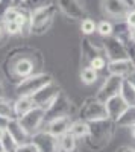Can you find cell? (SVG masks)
Masks as SVG:
<instances>
[{"label":"cell","instance_id":"cell-1","mask_svg":"<svg viewBox=\"0 0 135 152\" xmlns=\"http://www.w3.org/2000/svg\"><path fill=\"white\" fill-rule=\"evenodd\" d=\"M88 123H90V134L85 138V142H87L90 149L100 151L112 138L115 122L111 119H102V120H94Z\"/></svg>","mask_w":135,"mask_h":152},{"label":"cell","instance_id":"cell-2","mask_svg":"<svg viewBox=\"0 0 135 152\" xmlns=\"http://www.w3.org/2000/svg\"><path fill=\"white\" fill-rule=\"evenodd\" d=\"M58 6L55 3H50L44 8H40L33 12H30V34L43 35L50 29Z\"/></svg>","mask_w":135,"mask_h":152},{"label":"cell","instance_id":"cell-3","mask_svg":"<svg viewBox=\"0 0 135 152\" xmlns=\"http://www.w3.org/2000/svg\"><path fill=\"white\" fill-rule=\"evenodd\" d=\"M52 81H53V78L49 73H33L29 78L21 79L17 84L15 90H17L18 96H30L32 97L35 93H38L41 88L49 85Z\"/></svg>","mask_w":135,"mask_h":152},{"label":"cell","instance_id":"cell-4","mask_svg":"<svg viewBox=\"0 0 135 152\" xmlns=\"http://www.w3.org/2000/svg\"><path fill=\"white\" fill-rule=\"evenodd\" d=\"M79 119H82L85 122H94V120L108 119V113H106L105 104L100 102L97 97L87 99L85 104H82V107L79 110Z\"/></svg>","mask_w":135,"mask_h":152},{"label":"cell","instance_id":"cell-5","mask_svg":"<svg viewBox=\"0 0 135 152\" xmlns=\"http://www.w3.org/2000/svg\"><path fill=\"white\" fill-rule=\"evenodd\" d=\"M103 52L108 58V61H118V59H128L131 58L129 50L125 44V41L117 35L106 37L103 40Z\"/></svg>","mask_w":135,"mask_h":152},{"label":"cell","instance_id":"cell-6","mask_svg":"<svg viewBox=\"0 0 135 152\" xmlns=\"http://www.w3.org/2000/svg\"><path fill=\"white\" fill-rule=\"evenodd\" d=\"M18 120H20L21 126L24 128V131L29 134V137H33L35 134L43 131L41 126L46 122V111L40 107H35L26 114V116H23Z\"/></svg>","mask_w":135,"mask_h":152},{"label":"cell","instance_id":"cell-7","mask_svg":"<svg viewBox=\"0 0 135 152\" xmlns=\"http://www.w3.org/2000/svg\"><path fill=\"white\" fill-rule=\"evenodd\" d=\"M123 81L125 78H121V76H117V75H109L108 78L105 79L103 85L100 87V90L97 91L96 97L100 100V102L106 104L109 99H112L115 96L120 94L121 91V85H123Z\"/></svg>","mask_w":135,"mask_h":152},{"label":"cell","instance_id":"cell-8","mask_svg":"<svg viewBox=\"0 0 135 152\" xmlns=\"http://www.w3.org/2000/svg\"><path fill=\"white\" fill-rule=\"evenodd\" d=\"M59 93H61L59 85L52 81L49 85H46L44 88H41L38 93H35L32 96V100H33L35 107H40V108H43L46 111L56 100V97L59 96Z\"/></svg>","mask_w":135,"mask_h":152},{"label":"cell","instance_id":"cell-9","mask_svg":"<svg viewBox=\"0 0 135 152\" xmlns=\"http://www.w3.org/2000/svg\"><path fill=\"white\" fill-rule=\"evenodd\" d=\"M26 52H28V50H26V49H23L21 55L17 56V58L14 59V62L11 64L12 72H14V75L17 76L20 81L29 78V76H32L33 72H35V69H36L35 61H33L30 56H28Z\"/></svg>","mask_w":135,"mask_h":152},{"label":"cell","instance_id":"cell-10","mask_svg":"<svg viewBox=\"0 0 135 152\" xmlns=\"http://www.w3.org/2000/svg\"><path fill=\"white\" fill-rule=\"evenodd\" d=\"M56 6L62 14L71 20H83L87 18V11L81 0H56Z\"/></svg>","mask_w":135,"mask_h":152},{"label":"cell","instance_id":"cell-11","mask_svg":"<svg viewBox=\"0 0 135 152\" xmlns=\"http://www.w3.org/2000/svg\"><path fill=\"white\" fill-rule=\"evenodd\" d=\"M62 116H71V102L68 97L61 91L56 97L55 102L46 110V120L55 119V117H62Z\"/></svg>","mask_w":135,"mask_h":152},{"label":"cell","instance_id":"cell-12","mask_svg":"<svg viewBox=\"0 0 135 152\" xmlns=\"http://www.w3.org/2000/svg\"><path fill=\"white\" fill-rule=\"evenodd\" d=\"M102 6L106 14L114 18H126L128 12L132 9L126 0H102Z\"/></svg>","mask_w":135,"mask_h":152},{"label":"cell","instance_id":"cell-13","mask_svg":"<svg viewBox=\"0 0 135 152\" xmlns=\"http://www.w3.org/2000/svg\"><path fill=\"white\" fill-rule=\"evenodd\" d=\"M71 122H73L71 116H62V117L50 119L46 125V132H49L55 138H59V137H62L64 134H67L70 131Z\"/></svg>","mask_w":135,"mask_h":152},{"label":"cell","instance_id":"cell-14","mask_svg":"<svg viewBox=\"0 0 135 152\" xmlns=\"http://www.w3.org/2000/svg\"><path fill=\"white\" fill-rule=\"evenodd\" d=\"M108 72L109 75H117L121 78H129L135 72V61L132 58L118 59V61H108Z\"/></svg>","mask_w":135,"mask_h":152},{"label":"cell","instance_id":"cell-15","mask_svg":"<svg viewBox=\"0 0 135 152\" xmlns=\"http://www.w3.org/2000/svg\"><path fill=\"white\" fill-rule=\"evenodd\" d=\"M32 138V142L38 148V152H59L58 148V138L52 137L46 131H40L38 134H35Z\"/></svg>","mask_w":135,"mask_h":152},{"label":"cell","instance_id":"cell-16","mask_svg":"<svg viewBox=\"0 0 135 152\" xmlns=\"http://www.w3.org/2000/svg\"><path fill=\"white\" fill-rule=\"evenodd\" d=\"M105 107H106V113H108V119H111L114 122H117L125 114V111L129 108V105L125 102L123 97H121L120 94L112 97V99H109L105 104Z\"/></svg>","mask_w":135,"mask_h":152},{"label":"cell","instance_id":"cell-17","mask_svg":"<svg viewBox=\"0 0 135 152\" xmlns=\"http://www.w3.org/2000/svg\"><path fill=\"white\" fill-rule=\"evenodd\" d=\"M6 132H9L14 140L18 143V145H23V143H28L29 142V134L24 131V128L21 126L20 120L18 119H11L8 120V125H6Z\"/></svg>","mask_w":135,"mask_h":152},{"label":"cell","instance_id":"cell-18","mask_svg":"<svg viewBox=\"0 0 135 152\" xmlns=\"http://www.w3.org/2000/svg\"><path fill=\"white\" fill-rule=\"evenodd\" d=\"M35 108V104L30 96H18L17 100H14V113H15V119H21L23 116Z\"/></svg>","mask_w":135,"mask_h":152},{"label":"cell","instance_id":"cell-19","mask_svg":"<svg viewBox=\"0 0 135 152\" xmlns=\"http://www.w3.org/2000/svg\"><path fill=\"white\" fill-rule=\"evenodd\" d=\"M59 152H78V138L70 131L58 138Z\"/></svg>","mask_w":135,"mask_h":152},{"label":"cell","instance_id":"cell-20","mask_svg":"<svg viewBox=\"0 0 135 152\" xmlns=\"http://www.w3.org/2000/svg\"><path fill=\"white\" fill-rule=\"evenodd\" d=\"M70 132L75 135L78 140H79V138H87L88 134H90V123L82 120V119L73 120L71 126H70Z\"/></svg>","mask_w":135,"mask_h":152},{"label":"cell","instance_id":"cell-21","mask_svg":"<svg viewBox=\"0 0 135 152\" xmlns=\"http://www.w3.org/2000/svg\"><path fill=\"white\" fill-rule=\"evenodd\" d=\"M82 53H83V59H87L90 64L91 59H94L96 56H100V49L96 44H93L88 38H83L82 40Z\"/></svg>","mask_w":135,"mask_h":152},{"label":"cell","instance_id":"cell-22","mask_svg":"<svg viewBox=\"0 0 135 152\" xmlns=\"http://www.w3.org/2000/svg\"><path fill=\"white\" fill-rule=\"evenodd\" d=\"M120 96L123 97V100L129 105V107H135V87L125 78L123 85H121V91Z\"/></svg>","mask_w":135,"mask_h":152},{"label":"cell","instance_id":"cell-23","mask_svg":"<svg viewBox=\"0 0 135 152\" xmlns=\"http://www.w3.org/2000/svg\"><path fill=\"white\" fill-rule=\"evenodd\" d=\"M0 117H5L8 120L15 119V113H14V102L8 100L6 97L0 96Z\"/></svg>","mask_w":135,"mask_h":152},{"label":"cell","instance_id":"cell-24","mask_svg":"<svg viewBox=\"0 0 135 152\" xmlns=\"http://www.w3.org/2000/svg\"><path fill=\"white\" fill-rule=\"evenodd\" d=\"M115 125L120 126V128H131V126H134L135 125V107H129L123 116L115 122Z\"/></svg>","mask_w":135,"mask_h":152},{"label":"cell","instance_id":"cell-25","mask_svg":"<svg viewBox=\"0 0 135 152\" xmlns=\"http://www.w3.org/2000/svg\"><path fill=\"white\" fill-rule=\"evenodd\" d=\"M50 3H53V0H24V2L20 5V8L28 11L30 14V12L40 9V8H44V6L50 5Z\"/></svg>","mask_w":135,"mask_h":152},{"label":"cell","instance_id":"cell-26","mask_svg":"<svg viewBox=\"0 0 135 152\" xmlns=\"http://www.w3.org/2000/svg\"><path fill=\"white\" fill-rule=\"evenodd\" d=\"M99 72H96L93 67H90V66H87V67H83L82 69V72H81V81L83 82V84H87V85H91V84H94L96 81H97V75Z\"/></svg>","mask_w":135,"mask_h":152},{"label":"cell","instance_id":"cell-27","mask_svg":"<svg viewBox=\"0 0 135 152\" xmlns=\"http://www.w3.org/2000/svg\"><path fill=\"white\" fill-rule=\"evenodd\" d=\"M2 146H3V152H15L20 145L14 140V137L9 132H5V135L2 137Z\"/></svg>","mask_w":135,"mask_h":152},{"label":"cell","instance_id":"cell-28","mask_svg":"<svg viewBox=\"0 0 135 152\" xmlns=\"http://www.w3.org/2000/svg\"><path fill=\"white\" fill-rule=\"evenodd\" d=\"M97 32H99V35L103 37V38L114 35V26H112V23L108 21V20H102L100 23H97Z\"/></svg>","mask_w":135,"mask_h":152},{"label":"cell","instance_id":"cell-29","mask_svg":"<svg viewBox=\"0 0 135 152\" xmlns=\"http://www.w3.org/2000/svg\"><path fill=\"white\" fill-rule=\"evenodd\" d=\"M81 31H82L83 35H91V34L97 32V23H96L94 20L88 18V17L83 18V20L81 21Z\"/></svg>","mask_w":135,"mask_h":152},{"label":"cell","instance_id":"cell-30","mask_svg":"<svg viewBox=\"0 0 135 152\" xmlns=\"http://www.w3.org/2000/svg\"><path fill=\"white\" fill-rule=\"evenodd\" d=\"M3 23V31L6 35H18L21 34V28L15 21H2Z\"/></svg>","mask_w":135,"mask_h":152},{"label":"cell","instance_id":"cell-31","mask_svg":"<svg viewBox=\"0 0 135 152\" xmlns=\"http://www.w3.org/2000/svg\"><path fill=\"white\" fill-rule=\"evenodd\" d=\"M90 67H93L96 72H100V70H103L106 66H108V62H106V59H105V56H96L94 59H91L90 61V64H88Z\"/></svg>","mask_w":135,"mask_h":152},{"label":"cell","instance_id":"cell-32","mask_svg":"<svg viewBox=\"0 0 135 152\" xmlns=\"http://www.w3.org/2000/svg\"><path fill=\"white\" fill-rule=\"evenodd\" d=\"M18 12H20V8L18 6H12L11 9L6 11V14L2 17V21H15Z\"/></svg>","mask_w":135,"mask_h":152},{"label":"cell","instance_id":"cell-33","mask_svg":"<svg viewBox=\"0 0 135 152\" xmlns=\"http://www.w3.org/2000/svg\"><path fill=\"white\" fill-rule=\"evenodd\" d=\"M15 152H38V148H36V145L30 140V142H28V143L20 145Z\"/></svg>","mask_w":135,"mask_h":152},{"label":"cell","instance_id":"cell-34","mask_svg":"<svg viewBox=\"0 0 135 152\" xmlns=\"http://www.w3.org/2000/svg\"><path fill=\"white\" fill-rule=\"evenodd\" d=\"M12 6H15L14 0H0V20H2V17L6 14V11L11 9Z\"/></svg>","mask_w":135,"mask_h":152},{"label":"cell","instance_id":"cell-35","mask_svg":"<svg viewBox=\"0 0 135 152\" xmlns=\"http://www.w3.org/2000/svg\"><path fill=\"white\" fill-rule=\"evenodd\" d=\"M125 23L129 29H135V9H131L125 18Z\"/></svg>","mask_w":135,"mask_h":152},{"label":"cell","instance_id":"cell-36","mask_svg":"<svg viewBox=\"0 0 135 152\" xmlns=\"http://www.w3.org/2000/svg\"><path fill=\"white\" fill-rule=\"evenodd\" d=\"M128 40L135 44V29H129V32H128Z\"/></svg>","mask_w":135,"mask_h":152},{"label":"cell","instance_id":"cell-37","mask_svg":"<svg viewBox=\"0 0 135 152\" xmlns=\"http://www.w3.org/2000/svg\"><path fill=\"white\" fill-rule=\"evenodd\" d=\"M117 152H135V148H131V146H121L117 149Z\"/></svg>","mask_w":135,"mask_h":152},{"label":"cell","instance_id":"cell-38","mask_svg":"<svg viewBox=\"0 0 135 152\" xmlns=\"http://www.w3.org/2000/svg\"><path fill=\"white\" fill-rule=\"evenodd\" d=\"M6 125H8V119H5V117H0V128L6 129Z\"/></svg>","mask_w":135,"mask_h":152},{"label":"cell","instance_id":"cell-39","mask_svg":"<svg viewBox=\"0 0 135 152\" xmlns=\"http://www.w3.org/2000/svg\"><path fill=\"white\" fill-rule=\"evenodd\" d=\"M126 79H128V81H129V82H131L134 87H135V72H134V73L129 76V78H126Z\"/></svg>","mask_w":135,"mask_h":152},{"label":"cell","instance_id":"cell-40","mask_svg":"<svg viewBox=\"0 0 135 152\" xmlns=\"http://www.w3.org/2000/svg\"><path fill=\"white\" fill-rule=\"evenodd\" d=\"M3 35H5V31H3V23L0 21V38H2Z\"/></svg>","mask_w":135,"mask_h":152},{"label":"cell","instance_id":"cell-41","mask_svg":"<svg viewBox=\"0 0 135 152\" xmlns=\"http://www.w3.org/2000/svg\"><path fill=\"white\" fill-rule=\"evenodd\" d=\"M131 135L135 138V125H134V126H131Z\"/></svg>","mask_w":135,"mask_h":152},{"label":"cell","instance_id":"cell-42","mask_svg":"<svg viewBox=\"0 0 135 152\" xmlns=\"http://www.w3.org/2000/svg\"><path fill=\"white\" fill-rule=\"evenodd\" d=\"M23 2H24V0H14V3H15V6H18V8H20V5H21Z\"/></svg>","mask_w":135,"mask_h":152},{"label":"cell","instance_id":"cell-43","mask_svg":"<svg viewBox=\"0 0 135 152\" xmlns=\"http://www.w3.org/2000/svg\"><path fill=\"white\" fill-rule=\"evenodd\" d=\"M126 2L131 5V8H132V5H134V2H135V0H126Z\"/></svg>","mask_w":135,"mask_h":152},{"label":"cell","instance_id":"cell-44","mask_svg":"<svg viewBox=\"0 0 135 152\" xmlns=\"http://www.w3.org/2000/svg\"><path fill=\"white\" fill-rule=\"evenodd\" d=\"M0 152H3V146H2V140H0Z\"/></svg>","mask_w":135,"mask_h":152},{"label":"cell","instance_id":"cell-45","mask_svg":"<svg viewBox=\"0 0 135 152\" xmlns=\"http://www.w3.org/2000/svg\"><path fill=\"white\" fill-rule=\"evenodd\" d=\"M3 90V88H2V82H0V91H2ZM0 96H2V94H0Z\"/></svg>","mask_w":135,"mask_h":152},{"label":"cell","instance_id":"cell-46","mask_svg":"<svg viewBox=\"0 0 135 152\" xmlns=\"http://www.w3.org/2000/svg\"><path fill=\"white\" fill-rule=\"evenodd\" d=\"M132 9H135V2H134V5H132Z\"/></svg>","mask_w":135,"mask_h":152}]
</instances>
